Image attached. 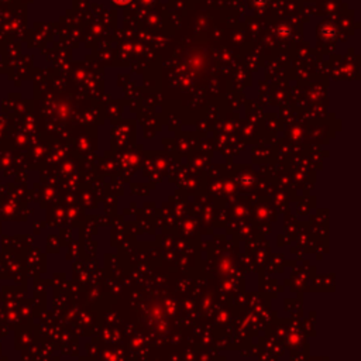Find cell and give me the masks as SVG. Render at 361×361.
Listing matches in <instances>:
<instances>
[{"label": "cell", "mask_w": 361, "mask_h": 361, "mask_svg": "<svg viewBox=\"0 0 361 361\" xmlns=\"http://www.w3.org/2000/svg\"><path fill=\"white\" fill-rule=\"evenodd\" d=\"M116 3H121V4H124V3H128L130 0H115Z\"/></svg>", "instance_id": "obj_1"}]
</instances>
